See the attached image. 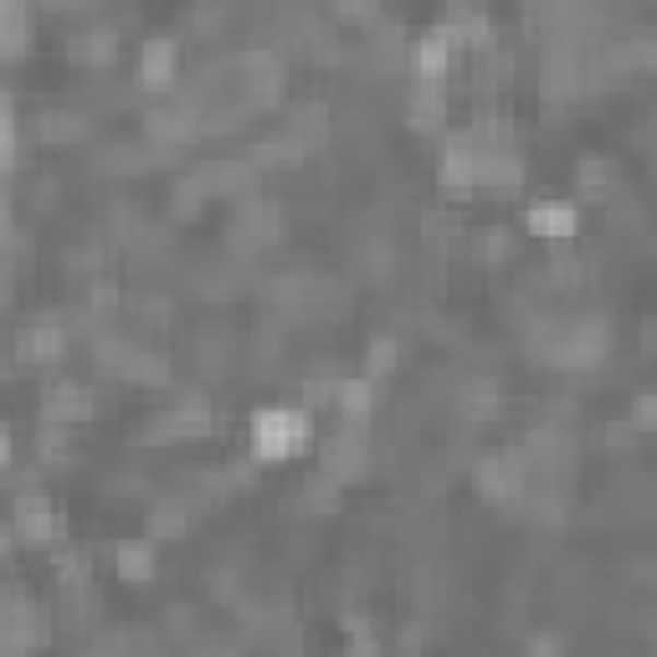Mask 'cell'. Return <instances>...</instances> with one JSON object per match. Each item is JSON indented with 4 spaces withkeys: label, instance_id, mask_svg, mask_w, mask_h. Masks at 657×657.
I'll return each mask as SVG.
<instances>
[{
    "label": "cell",
    "instance_id": "5b68a950",
    "mask_svg": "<svg viewBox=\"0 0 657 657\" xmlns=\"http://www.w3.org/2000/svg\"><path fill=\"white\" fill-rule=\"evenodd\" d=\"M21 354H26L32 365H51V360L62 354V329H57V324H32V329L21 335Z\"/></svg>",
    "mask_w": 657,
    "mask_h": 657
},
{
    "label": "cell",
    "instance_id": "7c38bea8",
    "mask_svg": "<svg viewBox=\"0 0 657 657\" xmlns=\"http://www.w3.org/2000/svg\"><path fill=\"white\" fill-rule=\"evenodd\" d=\"M632 422H637V426H657V396H637V406H632Z\"/></svg>",
    "mask_w": 657,
    "mask_h": 657
},
{
    "label": "cell",
    "instance_id": "277c9868",
    "mask_svg": "<svg viewBox=\"0 0 657 657\" xmlns=\"http://www.w3.org/2000/svg\"><path fill=\"white\" fill-rule=\"evenodd\" d=\"M169 78H175V42H169V36H154V42H144V57H139V83L165 87Z\"/></svg>",
    "mask_w": 657,
    "mask_h": 657
},
{
    "label": "cell",
    "instance_id": "30bf717a",
    "mask_svg": "<svg viewBox=\"0 0 657 657\" xmlns=\"http://www.w3.org/2000/svg\"><path fill=\"white\" fill-rule=\"evenodd\" d=\"M390 360H396V344H390V339H375L371 350H365V375H386L390 371Z\"/></svg>",
    "mask_w": 657,
    "mask_h": 657
},
{
    "label": "cell",
    "instance_id": "8fae6325",
    "mask_svg": "<svg viewBox=\"0 0 657 657\" xmlns=\"http://www.w3.org/2000/svg\"><path fill=\"white\" fill-rule=\"evenodd\" d=\"M150 529L154 535H180V529H186V514H180V508H160L150 519Z\"/></svg>",
    "mask_w": 657,
    "mask_h": 657
},
{
    "label": "cell",
    "instance_id": "9c48e42d",
    "mask_svg": "<svg viewBox=\"0 0 657 657\" xmlns=\"http://www.w3.org/2000/svg\"><path fill=\"white\" fill-rule=\"evenodd\" d=\"M118 571L129 575V580H150V575H154V550L144 540L118 544Z\"/></svg>",
    "mask_w": 657,
    "mask_h": 657
},
{
    "label": "cell",
    "instance_id": "3957f363",
    "mask_svg": "<svg viewBox=\"0 0 657 657\" xmlns=\"http://www.w3.org/2000/svg\"><path fill=\"white\" fill-rule=\"evenodd\" d=\"M453 26H442V32H426L422 47H417V72H422L426 83H437L442 72L453 68Z\"/></svg>",
    "mask_w": 657,
    "mask_h": 657
},
{
    "label": "cell",
    "instance_id": "6da1fadb",
    "mask_svg": "<svg viewBox=\"0 0 657 657\" xmlns=\"http://www.w3.org/2000/svg\"><path fill=\"white\" fill-rule=\"evenodd\" d=\"M308 442V411H288V406H268L253 417V453L278 462V457H293Z\"/></svg>",
    "mask_w": 657,
    "mask_h": 657
},
{
    "label": "cell",
    "instance_id": "ba28073f",
    "mask_svg": "<svg viewBox=\"0 0 657 657\" xmlns=\"http://www.w3.org/2000/svg\"><path fill=\"white\" fill-rule=\"evenodd\" d=\"M87 406H93V401H87L83 386H57L47 396V411L57 417V422H78V417H87Z\"/></svg>",
    "mask_w": 657,
    "mask_h": 657
},
{
    "label": "cell",
    "instance_id": "52a82bcc",
    "mask_svg": "<svg viewBox=\"0 0 657 657\" xmlns=\"http://www.w3.org/2000/svg\"><path fill=\"white\" fill-rule=\"evenodd\" d=\"M16 535H26V540H51V535H57V514H51L42 498H21Z\"/></svg>",
    "mask_w": 657,
    "mask_h": 657
},
{
    "label": "cell",
    "instance_id": "7a4b0ae2",
    "mask_svg": "<svg viewBox=\"0 0 657 657\" xmlns=\"http://www.w3.org/2000/svg\"><path fill=\"white\" fill-rule=\"evenodd\" d=\"M575 226H580V211L571 201H544L529 211V232L544 242H565V236H575Z\"/></svg>",
    "mask_w": 657,
    "mask_h": 657
},
{
    "label": "cell",
    "instance_id": "8992f818",
    "mask_svg": "<svg viewBox=\"0 0 657 657\" xmlns=\"http://www.w3.org/2000/svg\"><path fill=\"white\" fill-rule=\"evenodd\" d=\"M339 411L350 417V422H365L371 417V406H375V386H371V375H354V380H339Z\"/></svg>",
    "mask_w": 657,
    "mask_h": 657
}]
</instances>
